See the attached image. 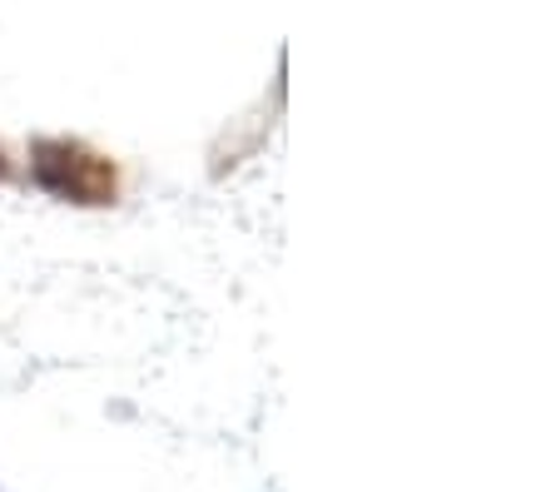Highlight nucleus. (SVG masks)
I'll use <instances>...</instances> for the list:
<instances>
[{"label":"nucleus","instance_id":"nucleus-1","mask_svg":"<svg viewBox=\"0 0 556 492\" xmlns=\"http://www.w3.org/2000/svg\"><path fill=\"white\" fill-rule=\"evenodd\" d=\"M30 179L65 204H115L119 169L115 160L94 154L80 140H35L30 144Z\"/></svg>","mask_w":556,"mask_h":492},{"label":"nucleus","instance_id":"nucleus-2","mask_svg":"<svg viewBox=\"0 0 556 492\" xmlns=\"http://www.w3.org/2000/svg\"><path fill=\"white\" fill-rule=\"evenodd\" d=\"M0 179H11V160H5V150H0Z\"/></svg>","mask_w":556,"mask_h":492}]
</instances>
